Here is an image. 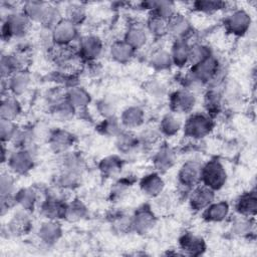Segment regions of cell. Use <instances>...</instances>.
<instances>
[{"label":"cell","mask_w":257,"mask_h":257,"mask_svg":"<svg viewBox=\"0 0 257 257\" xmlns=\"http://www.w3.org/2000/svg\"><path fill=\"white\" fill-rule=\"evenodd\" d=\"M226 172L217 161L209 162L201 171V179L206 187L214 190L221 189L226 182Z\"/></svg>","instance_id":"cell-1"},{"label":"cell","mask_w":257,"mask_h":257,"mask_svg":"<svg viewBox=\"0 0 257 257\" xmlns=\"http://www.w3.org/2000/svg\"><path fill=\"white\" fill-rule=\"evenodd\" d=\"M29 24L30 20L24 13H11L3 23L2 34L7 36V38L24 36L29 28Z\"/></svg>","instance_id":"cell-2"},{"label":"cell","mask_w":257,"mask_h":257,"mask_svg":"<svg viewBox=\"0 0 257 257\" xmlns=\"http://www.w3.org/2000/svg\"><path fill=\"white\" fill-rule=\"evenodd\" d=\"M213 128V122L209 116L201 113L193 114L185 124V134L188 137L200 139L208 135Z\"/></svg>","instance_id":"cell-3"},{"label":"cell","mask_w":257,"mask_h":257,"mask_svg":"<svg viewBox=\"0 0 257 257\" xmlns=\"http://www.w3.org/2000/svg\"><path fill=\"white\" fill-rule=\"evenodd\" d=\"M226 29L235 35L245 34L251 24V17L245 10H235L224 21Z\"/></svg>","instance_id":"cell-4"},{"label":"cell","mask_w":257,"mask_h":257,"mask_svg":"<svg viewBox=\"0 0 257 257\" xmlns=\"http://www.w3.org/2000/svg\"><path fill=\"white\" fill-rule=\"evenodd\" d=\"M192 76L200 83L213 80L218 72V60L210 55L203 61L192 65Z\"/></svg>","instance_id":"cell-5"},{"label":"cell","mask_w":257,"mask_h":257,"mask_svg":"<svg viewBox=\"0 0 257 257\" xmlns=\"http://www.w3.org/2000/svg\"><path fill=\"white\" fill-rule=\"evenodd\" d=\"M77 35L76 25L66 19H61L52 29L51 38L59 46L67 45Z\"/></svg>","instance_id":"cell-6"},{"label":"cell","mask_w":257,"mask_h":257,"mask_svg":"<svg viewBox=\"0 0 257 257\" xmlns=\"http://www.w3.org/2000/svg\"><path fill=\"white\" fill-rule=\"evenodd\" d=\"M202 166L195 161L185 163L179 171V181L185 187L195 186L201 179Z\"/></svg>","instance_id":"cell-7"},{"label":"cell","mask_w":257,"mask_h":257,"mask_svg":"<svg viewBox=\"0 0 257 257\" xmlns=\"http://www.w3.org/2000/svg\"><path fill=\"white\" fill-rule=\"evenodd\" d=\"M171 107L176 112L190 111L196 102V98L188 89H180L171 95Z\"/></svg>","instance_id":"cell-8"},{"label":"cell","mask_w":257,"mask_h":257,"mask_svg":"<svg viewBox=\"0 0 257 257\" xmlns=\"http://www.w3.org/2000/svg\"><path fill=\"white\" fill-rule=\"evenodd\" d=\"M102 50L101 40L97 36H85L80 41L79 54L86 60L97 58Z\"/></svg>","instance_id":"cell-9"},{"label":"cell","mask_w":257,"mask_h":257,"mask_svg":"<svg viewBox=\"0 0 257 257\" xmlns=\"http://www.w3.org/2000/svg\"><path fill=\"white\" fill-rule=\"evenodd\" d=\"M10 169L18 174H24L32 169L33 157L27 150L14 153L8 160Z\"/></svg>","instance_id":"cell-10"},{"label":"cell","mask_w":257,"mask_h":257,"mask_svg":"<svg viewBox=\"0 0 257 257\" xmlns=\"http://www.w3.org/2000/svg\"><path fill=\"white\" fill-rule=\"evenodd\" d=\"M156 223V219L155 216L153 214V212L147 208V207H143L142 209L138 210V212L136 213L132 225L134 226L135 230L139 233H147L149 230H151L154 225Z\"/></svg>","instance_id":"cell-11"},{"label":"cell","mask_w":257,"mask_h":257,"mask_svg":"<svg viewBox=\"0 0 257 257\" xmlns=\"http://www.w3.org/2000/svg\"><path fill=\"white\" fill-rule=\"evenodd\" d=\"M48 7L49 4L42 1H27L23 5V13L30 21L42 23Z\"/></svg>","instance_id":"cell-12"},{"label":"cell","mask_w":257,"mask_h":257,"mask_svg":"<svg viewBox=\"0 0 257 257\" xmlns=\"http://www.w3.org/2000/svg\"><path fill=\"white\" fill-rule=\"evenodd\" d=\"M214 192L212 189L203 186L194 190L190 197V204L194 210H201L212 203Z\"/></svg>","instance_id":"cell-13"},{"label":"cell","mask_w":257,"mask_h":257,"mask_svg":"<svg viewBox=\"0 0 257 257\" xmlns=\"http://www.w3.org/2000/svg\"><path fill=\"white\" fill-rule=\"evenodd\" d=\"M164 181L158 174H150L145 176L141 183L140 187L144 194L150 197L159 196L164 189Z\"/></svg>","instance_id":"cell-14"},{"label":"cell","mask_w":257,"mask_h":257,"mask_svg":"<svg viewBox=\"0 0 257 257\" xmlns=\"http://www.w3.org/2000/svg\"><path fill=\"white\" fill-rule=\"evenodd\" d=\"M49 144L51 149L55 153H63L72 146L73 136L68 132L58 130V131H55L50 136Z\"/></svg>","instance_id":"cell-15"},{"label":"cell","mask_w":257,"mask_h":257,"mask_svg":"<svg viewBox=\"0 0 257 257\" xmlns=\"http://www.w3.org/2000/svg\"><path fill=\"white\" fill-rule=\"evenodd\" d=\"M189 31H190V23L185 16L175 13L168 20V32L178 37V39H183V37Z\"/></svg>","instance_id":"cell-16"},{"label":"cell","mask_w":257,"mask_h":257,"mask_svg":"<svg viewBox=\"0 0 257 257\" xmlns=\"http://www.w3.org/2000/svg\"><path fill=\"white\" fill-rule=\"evenodd\" d=\"M257 208V198L255 192H249L242 195L236 204L237 211L244 217L255 215Z\"/></svg>","instance_id":"cell-17"},{"label":"cell","mask_w":257,"mask_h":257,"mask_svg":"<svg viewBox=\"0 0 257 257\" xmlns=\"http://www.w3.org/2000/svg\"><path fill=\"white\" fill-rule=\"evenodd\" d=\"M67 206L56 198H50L42 205V213L46 218L55 220L65 217Z\"/></svg>","instance_id":"cell-18"},{"label":"cell","mask_w":257,"mask_h":257,"mask_svg":"<svg viewBox=\"0 0 257 257\" xmlns=\"http://www.w3.org/2000/svg\"><path fill=\"white\" fill-rule=\"evenodd\" d=\"M145 113L138 106H131L124 109L121 113L120 121L126 127H138L144 122Z\"/></svg>","instance_id":"cell-19"},{"label":"cell","mask_w":257,"mask_h":257,"mask_svg":"<svg viewBox=\"0 0 257 257\" xmlns=\"http://www.w3.org/2000/svg\"><path fill=\"white\" fill-rule=\"evenodd\" d=\"M29 83H30L29 74L22 70L11 75L9 79L8 87L15 95H20L27 90Z\"/></svg>","instance_id":"cell-20"},{"label":"cell","mask_w":257,"mask_h":257,"mask_svg":"<svg viewBox=\"0 0 257 257\" xmlns=\"http://www.w3.org/2000/svg\"><path fill=\"white\" fill-rule=\"evenodd\" d=\"M229 213V206L226 202L211 204L204 212V218L209 222H220L224 220Z\"/></svg>","instance_id":"cell-21"},{"label":"cell","mask_w":257,"mask_h":257,"mask_svg":"<svg viewBox=\"0 0 257 257\" xmlns=\"http://www.w3.org/2000/svg\"><path fill=\"white\" fill-rule=\"evenodd\" d=\"M175 163V153L169 147H162L154 158L155 167L160 171L169 170Z\"/></svg>","instance_id":"cell-22"},{"label":"cell","mask_w":257,"mask_h":257,"mask_svg":"<svg viewBox=\"0 0 257 257\" xmlns=\"http://www.w3.org/2000/svg\"><path fill=\"white\" fill-rule=\"evenodd\" d=\"M134 49L143 47L147 42V33L144 28L140 26H131L125 33L124 40Z\"/></svg>","instance_id":"cell-23"},{"label":"cell","mask_w":257,"mask_h":257,"mask_svg":"<svg viewBox=\"0 0 257 257\" xmlns=\"http://www.w3.org/2000/svg\"><path fill=\"white\" fill-rule=\"evenodd\" d=\"M190 46L187 44L185 39H177L172 49V60L176 65L183 66L189 61Z\"/></svg>","instance_id":"cell-24"},{"label":"cell","mask_w":257,"mask_h":257,"mask_svg":"<svg viewBox=\"0 0 257 257\" xmlns=\"http://www.w3.org/2000/svg\"><path fill=\"white\" fill-rule=\"evenodd\" d=\"M31 226L30 219L25 212L16 213L9 223V230L15 235L25 234Z\"/></svg>","instance_id":"cell-25"},{"label":"cell","mask_w":257,"mask_h":257,"mask_svg":"<svg viewBox=\"0 0 257 257\" xmlns=\"http://www.w3.org/2000/svg\"><path fill=\"white\" fill-rule=\"evenodd\" d=\"M111 57L118 62H126L134 55V48L131 47L125 41H117L111 45Z\"/></svg>","instance_id":"cell-26"},{"label":"cell","mask_w":257,"mask_h":257,"mask_svg":"<svg viewBox=\"0 0 257 257\" xmlns=\"http://www.w3.org/2000/svg\"><path fill=\"white\" fill-rule=\"evenodd\" d=\"M180 243L181 247L192 255H198L205 249L204 241L201 238L194 236L192 234L184 235L181 238Z\"/></svg>","instance_id":"cell-27"},{"label":"cell","mask_w":257,"mask_h":257,"mask_svg":"<svg viewBox=\"0 0 257 257\" xmlns=\"http://www.w3.org/2000/svg\"><path fill=\"white\" fill-rule=\"evenodd\" d=\"M0 112L1 118L13 120L20 113V104L17 99L13 97H7L2 99Z\"/></svg>","instance_id":"cell-28"},{"label":"cell","mask_w":257,"mask_h":257,"mask_svg":"<svg viewBox=\"0 0 257 257\" xmlns=\"http://www.w3.org/2000/svg\"><path fill=\"white\" fill-rule=\"evenodd\" d=\"M67 100L73 107H83L90 101V96L82 87H72L67 92Z\"/></svg>","instance_id":"cell-29"},{"label":"cell","mask_w":257,"mask_h":257,"mask_svg":"<svg viewBox=\"0 0 257 257\" xmlns=\"http://www.w3.org/2000/svg\"><path fill=\"white\" fill-rule=\"evenodd\" d=\"M60 233H61L60 227L55 222L44 223L39 229V236L46 243L55 242L60 236Z\"/></svg>","instance_id":"cell-30"},{"label":"cell","mask_w":257,"mask_h":257,"mask_svg":"<svg viewBox=\"0 0 257 257\" xmlns=\"http://www.w3.org/2000/svg\"><path fill=\"white\" fill-rule=\"evenodd\" d=\"M16 203H18L24 211L33 210L36 202V194L32 189H22L15 196Z\"/></svg>","instance_id":"cell-31"},{"label":"cell","mask_w":257,"mask_h":257,"mask_svg":"<svg viewBox=\"0 0 257 257\" xmlns=\"http://www.w3.org/2000/svg\"><path fill=\"white\" fill-rule=\"evenodd\" d=\"M148 29L155 36H163L168 32V21L153 14L148 20Z\"/></svg>","instance_id":"cell-32"},{"label":"cell","mask_w":257,"mask_h":257,"mask_svg":"<svg viewBox=\"0 0 257 257\" xmlns=\"http://www.w3.org/2000/svg\"><path fill=\"white\" fill-rule=\"evenodd\" d=\"M66 20L70 21L71 23H73L74 25H77L79 23H81L86 16L85 13V8L80 5V4H69L66 7Z\"/></svg>","instance_id":"cell-33"},{"label":"cell","mask_w":257,"mask_h":257,"mask_svg":"<svg viewBox=\"0 0 257 257\" xmlns=\"http://www.w3.org/2000/svg\"><path fill=\"white\" fill-rule=\"evenodd\" d=\"M160 128L163 132V134L167 136H174L180 131L181 121L176 116L172 114H167L163 117Z\"/></svg>","instance_id":"cell-34"},{"label":"cell","mask_w":257,"mask_h":257,"mask_svg":"<svg viewBox=\"0 0 257 257\" xmlns=\"http://www.w3.org/2000/svg\"><path fill=\"white\" fill-rule=\"evenodd\" d=\"M173 60L172 56L169 52L165 50H159L152 56L151 64L155 69L158 70H164L171 66Z\"/></svg>","instance_id":"cell-35"},{"label":"cell","mask_w":257,"mask_h":257,"mask_svg":"<svg viewBox=\"0 0 257 257\" xmlns=\"http://www.w3.org/2000/svg\"><path fill=\"white\" fill-rule=\"evenodd\" d=\"M211 55L210 49L207 46L201 45V44H196L190 47V52H189V61L192 65H195L207 57Z\"/></svg>","instance_id":"cell-36"},{"label":"cell","mask_w":257,"mask_h":257,"mask_svg":"<svg viewBox=\"0 0 257 257\" xmlns=\"http://www.w3.org/2000/svg\"><path fill=\"white\" fill-rule=\"evenodd\" d=\"M138 145V140L130 133H119L117 135L116 140V146L119 151L123 153H128L132 150H134Z\"/></svg>","instance_id":"cell-37"},{"label":"cell","mask_w":257,"mask_h":257,"mask_svg":"<svg viewBox=\"0 0 257 257\" xmlns=\"http://www.w3.org/2000/svg\"><path fill=\"white\" fill-rule=\"evenodd\" d=\"M86 215V208L85 206L78 200L73 201L70 205L66 208L65 217L70 221H76L82 219Z\"/></svg>","instance_id":"cell-38"},{"label":"cell","mask_w":257,"mask_h":257,"mask_svg":"<svg viewBox=\"0 0 257 257\" xmlns=\"http://www.w3.org/2000/svg\"><path fill=\"white\" fill-rule=\"evenodd\" d=\"M99 168L103 175L111 176L119 171L121 168V162L116 157H107L100 162Z\"/></svg>","instance_id":"cell-39"},{"label":"cell","mask_w":257,"mask_h":257,"mask_svg":"<svg viewBox=\"0 0 257 257\" xmlns=\"http://www.w3.org/2000/svg\"><path fill=\"white\" fill-rule=\"evenodd\" d=\"M53 113L56 117L60 119H68L73 115L74 107L73 105L66 99V100H61L55 104H53Z\"/></svg>","instance_id":"cell-40"},{"label":"cell","mask_w":257,"mask_h":257,"mask_svg":"<svg viewBox=\"0 0 257 257\" xmlns=\"http://www.w3.org/2000/svg\"><path fill=\"white\" fill-rule=\"evenodd\" d=\"M225 3L221 1H197L193 3L196 10L203 13H213L219 11L225 7Z\"/></svg>","instance_id":"cell-41"},{"label":"cell","mask_w":257,"mask_h":257,"mask_svg":"<svg viewBox=\"0 0 257 257\" xmlns=\"http://www.w3.org/2000/svg\"><path fill=\"white\" fill-rule=\"evenodd\" d=\"M0 134H1V140L2 142H8L10 140H14L17 130L12 120L1 118L0 122Z\"/></svg>","instance_id":"cell-42"},{"label":"cell","mask_w":257,"mask_h":257,"mask_svg":"<svg viewBox=\"0 0 257 257\" xmlns=\"http://www.w3.org/2000/svg\"><path fill=\"white\" fill-rule=\"evenodd\" d=\"M99 128H101L103 134L106 135H115V134H119V123L117 121V119L113 116L110 117H106L103 122L99 125Z\"/></svg>","instance_id":"cell-43"},{"label":"cell","mask_w":257,"mask_h":257,"mask_svg":"<svg viewBox=\"0 0 257 257\" xmlns=\"http://www.w3.org/2000/svg\"><path fill=\"white\" fill-rule=\"evenodd\" d=\"M14 189V179L11 175L3 174L0 180V191L1 196L11 195Z\"/></svg>","instance_id":"cell-44"},{"label":"cell","mask_w":257,"mask_h":257,"mask_svg":"<svg viewBox=\"0 0 257 257\" xmlns=\"http://www.w3.org/2000/svg\"><path fill=\"white\" fill-rule=\"evenodd\" d=\"M232 229L235 232V234H238V235L246 234L251 229L250 221L248 219H246L244 216L242 218H238L234 221V223L232 225Z\"/></svg>","instance_id":"cell-45"},{"label":"cell","mask_w":257,"mask_h":257,"mask_svg":"<svg viewBox=\"0 0 257 257\" xmlns=\"http://www.w3.org/2000/svg\"><path fill=\"white\" fill-rule=\"evenodd\" d=\"M98 110L105 117H110L114 113V104L111 101L102 99L98 102Z\"/></svg>","instance_id":"cell-46"},{"label":"cell","mask_w":257,"mask_h":257,"mask_svg":"<svg viewBox=\"0 0 257 257\" xmlns=\"http://www.w3.org/2000/svg\"><path fill=\"white\" fill-rule=\"evenodd\" d=\"M148 89L150 90V92L152 94H155V95H158V94H162L163 91H164V87L162 86V84H160L159 82H151L149 85H148Z\"/></svg>","instance_id":"cell-47"}]
</instances>
